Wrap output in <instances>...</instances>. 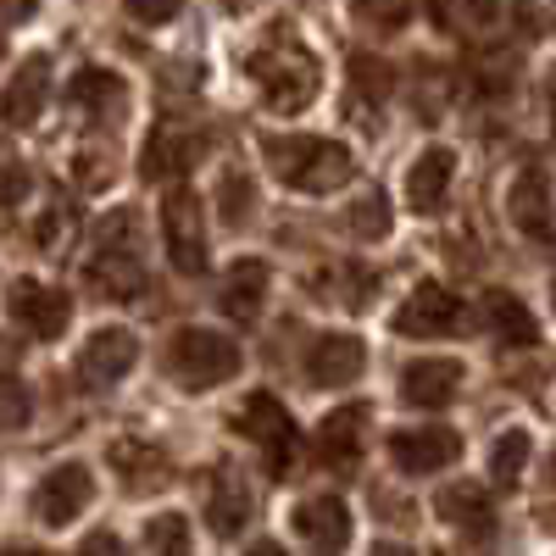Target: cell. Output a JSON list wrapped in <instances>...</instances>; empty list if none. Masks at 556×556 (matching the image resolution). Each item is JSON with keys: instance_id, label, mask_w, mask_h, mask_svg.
Masks as SVG:
<instances>
[{"instance_id": "cell-24", "label": "cell", "mask_w": 556, "mask_h": 556, "mask_svg": "<svg viewBox=\"0 0 556 556\" xmlns=\"http://www.w3.org/2000/svg\"><path fill=\"white\" fill-rule=\"evenodd\" d=\"M73 235H78V206H73L62 190H51V195H45V206L34 212V223H28V240H34L45 256H62V251L73 245Z\"/></svg>"}, {"instance_id": "cell-34", "label": "cell", "mask_w": 556, "mask_h": 556, "mask_svg": "<svg viewBox=\"0 0 556 556\" xmlns=\"http://www.w3.org/2000/svg\"><path fill=\"white\" fill-rule=\"evenodd\" d=\"M351 7L367 28H379V34H401L412 23V0H351Z\"/></svg>"}, {"instance_id": "cell-13", "label": "cell", "mask_w": 556, "mask_h": 556, "mask_svg": "<svg viewBox=\"0 0 556 556\" xmlns=\"http://www.w3.org/2000/svg\"><path fill=\"white\" fill-rule=\"evenodd\" d=\"M367 424H374V412H367L362 401H351V406L323 417V429H317V462H323V468L351 473L362 462V445H367Z\"/></svg>"}, {"instance_id": "cell-18", "label": "cell", "mask_w": 556, "mask_h": 556, "mask_svg": "<svg viewBox=\"0 0 556 556\" xmlns=\"http://www.w3.org/2000/svg\"><path fill=\"white\" fill-rule=\"evenodd\" d=\"M362 367H367V351L356 334H323L306 356V379L317 390H351L362 379Z\"/></svg>"}, {"instance_id": "cell-11", "label": "cell", "mask_w": 556, "mask_h": 556, "mask_svg": "<svg viewBox=\"0 0 556 556\" xmlns=\"http://www.w3.org/2000/svg\"><path fill=\"white\" fill-rule=\"evenodd\" d=\"M106 462H112V473L123 479L128 495H151V490H162V484L173 479L167 451H162L156 440H146V434H117V440L106 445Z\"/></svg>"}, {"instance_id": "cell-7", "label": "cell", "mask_w": 556, "mask_h": 556, "mask_svg": "<svg viewBox=\"0 0 556 556\" xmlns=\"http://www.w3.org/2000/svg\"><path fill=\"white\" fill-rule=\"evenodd\" d=\"M395 329H401V334H417V340L462 334V329H468V301L451 295L445 285H417L412 301L395 312Z\"/></svg>"}, {"instance_id": "cell-12", "label": "cell", "mask_w": 556, "mask_h": 556, "mask_svg": "<svg viewBox=\"0 0 556 556\" xmlns=\"http://www.w3.org/2000/svg\"><path fill=\"white\" fill-rule=\"evenodd\" d=\"M295 534L312 545V556H345L351 545V506L340 495H312L290 513Z\"/></svg>"}, {"instance_id": "cell-43", "label": "cell", "mask_w": 556, "mask_h": 556, "mask_svg": "<svg viewBox=\"0 0 556 556\" xmlns=\"http://www.w3.org/2000/svg\"><path fill=\"white\" fill-rule=\"evenodd\" d=\"M374 556H412V551H406V545H379Z\"/></svg>"}, {"instance_id": "cell-3", "label": "cell", "mask_w": 556, "mask_h": 556, "mask_svg": "<svg viewBox=\"0 0 556 556\" xmlns=\"http://www.w3.org/2000/svg\"><path fill=\"white\" fill-rule=\"evenodd\" d=\"M162 367L167 379L184 384V390H212V384H228L245 367L240 345L217 334V329H201V323H184V329H173L167 351H162Z\"/></svg>"}, {"instance_id": "cell-31", "label": "cell", "mask_w": 556, "mask_h": 556, "mask_svg": "<svg viewBox=\"0 0 556 556\" xmlns=\"http://www.w3.org/2000/svg\"><path fill=\"white\" fill-rule=\"evenodd\" d=\"M146 545H151V556H195L190 518H178V513L151 518V523H146Z\"/></svg>"}, {"instance_id": "cell-29", "label": "cell", "mask_w": 556, "mask_h": 556, "mask_svg": "<svg viewBox=\"0 0 556 556\" xmlns=\"http://www.w3.org/2000/svg\"><path fill=\"white\" fill-rule=\"evenodd\" d=\"M529 434L523 429H506L501 440H495V451H490V479L501 484V490H513L518 479H523V468H529Z\"/></svg>"}, {"instance_id": "cell-23", "label": "cell", "mask_w": 556, "mask_h": 556, "mask_svg": "<svg viewBox=\"0 0 556 556\" xmlns=\"http://www.w3.org/2000/svg\"><path fill=\"white\" fill-rule=\"evenodd\" d=\"M267 285H273V273L267 262H240L235 273L223 278V312L235 317V323H256L262 317V301H267Z\"/></svg>"}, {"instance_id": "cell-28", "label": "cell", "mask_w": 556, "mask_h": 556, "mask_svg": "<svg viewBox=\"0 0 556 556\" xmlns=\"http://www.w3.org/2000/svg\"><path fill=\"white\" fill-rule=\"evenodd\" d=\"M351 89H356V96H351V106H356V117H362V128H367V112L390 101L395 73H390L379 56H351Z\"/></svg>"}, {"instance_id": "cell-44", "label": "cell", "mask_w": 556, "mask_h": 556, "mask_svg": "<svg viewBox=\"0 0 556 556\" xmlns=\"http://www.w3.org/2000/svg\"><path fill=\"white\" fill-rule=\"evenodd\" d=\"M223 7H228V12H251V7H256V0H223Z\"/></svg>"}, {"instance_id": "cell-17", "label": "cell", "mask_w": 556, "mask_h": 556, "mask_svg": "<svg viewBox=\"0 0 556 556\" xmlns=\"http://www.w3.org/2000/svg\"><path fill=\"white\" fill-rule=\"evenodd\" d=\"M45 101H51V56H28L17 67V78L7 84V96H0V123L7 128H34Z\"/></svg>"}, {"instance_id": "cell-46", "label": "cell", "mask_w": 556, "mask_h": 556, "mask_svg": "<svg viewBox=\"0 0 556 556\" xmlns=\"http://www.w3.org/2000/svg\"><path fill=\"white\" fill-rule=\"evenodd\" d=\"M0 51H7V45H0Z\"/></svg>"}, {"instance_id": "cell-33", "label": "cell", "mask_w": 556, "mask_h": 556, "mask_svg": "<svg viewBox=\"0 0 556 556\" xmlns=\"http://www.w3.org/2000/svg\"><path fill=\"white\" fill-rule=\"evenodd\" d=\"M112 173H117V151H112V146H84V151H73L78 190H106Z\"/></svg>"}, {"instance_id": "cell-39", "label": "cell", "mask_w": 556, "mask_h": 556, "mask_svg": "<svg viewBox=\"0 0 556 556\" xmlns=\"http://www.w3.org/2000/svg\"><path fill=\"white\" fill-rule=\"evenodd\" d=\"M78 556H123V540H117L112 529H101V534H89V540L78 545Z\"/></svg>"}, {"instance_id": "cell-41", "label": "cell", "mask_w": 556, "mask_h": 556, "mask_svg": "<svg viewBox=\"0 0 556 556\" xmlns=\"http://www.w3.org/2000/svg\"><path fill=\"white\" fill-rule=\"evenodd\" d=\"M34 7H39V0H0V17L23 23V17H34Z\"/></svg>"}, {"instance_id": "cell-27", "label": "cell", "mask_w": 556, "mask_h": 556, "mask_svg": "<svg viewBox=\"0 0 556 556\" xmlns=\"http://www.w3.org/2000/svg\"><path fill=\"white\" fill-rule=\"evenodd\" d=\"M484 323H490L506 345H534V340H540L529 306H523L518 295H506V290H490V295H484Z\"/></svg>"}, {"instance_id": "cell-32", "label": "cell", "mask_w": 556, "mask_h": 556, "mask_svg": "<svg viewBox=\"0 0 556 556\" xmlns=\"http://www.w3.org/2000/svg\"><path fill=\"white\" fill-rule=\"evenodd\" d=\"M345 223H351V235H356V240H384V235H390V223H395V217H390V195H384V190L356 195V206H351Z\"/></svg>"}, {"instance_id": "cell-21", "label": "cell", "mask_w": 556, "mask_h": 556, "mask_svg": "<svg viewBox=\"0 0 556 556\" xmlns=\"http://www.w3.org/2000/svg\"><path fill=\"white\" fill-rule=\"evenodd\" d=\"M506 212L523 228L529 240H551V173L545 167H523L513 195H506Z\"/></svg>"}, {"instance_id": "cell-30", "label": "cell", "mask_w": 556, "mask_h": 556, "mask_svg": "<svg viewBox=\"0 0 556 556\" xmlns=\"http://www.w3.org/2000/svg\"><path fill=\"white\" fill-rule=\"evenodd\" d=\"M217 212H223V223L228 228H245V217L256 212V184H251V173H223V184H217Z\"/></svg>"}, {"instance_id": "cell-2", "label": "cell", "mask_w": 556, "mask_h": 556, "mask_svg": "<svg viewBox=\"0 0 556 556\" xmlns=\"http://www.w3.org/2000/svg\"><path fill=\"white\" fill-rule=\"evenodd\" d=\"M251 78H256L262 101H267L278 117L306 112V106L317 101V89H323V67H317V56L306 51V45H295L285 28H273V39L251 56Z\"/></svg>"}, {"instance_id": "cell-40", "label": "cell", "mask_w": 556, "mask_h": 556, "mask_svg": "<svg viewBox=\"0 0 556 556\" xmlns=\"http://www.w3.org/2000/svg\"><path fill=\"white\" fill-rule=\"evenodd\" d=\"M17 362H23V345L0 334V379H12V374H17Z\"/></svg>"}, {"instance_id": "cell-14", "label": "cell", "mask_w": 556, "mask_h": 556, "mask_svg": "<svg viewBox=\"0 0 556 556\" xmlns=\"http://www.w3.org/2000/svg\"><path fill=\"white\" fill-rule=\"evenodd\" d=\"M12 317H17V329H28L34 340H62L67 317H73V301L56 285L23 278V285H12Z\"/></svg>"}, {"instance_id": "cell-38", "label": "cell", "mask_w": 556, "mask_h": 556, "mask_svg": "<svg viewBox=\"0 0 556 556\" xmlns=\"http://www.w3.org/2000/svg\"><path fill=\"white\" fill-rule=\"evenodd\" d=\"M28 190V167H0V206H17Z\"/></svg>"}, {"instance_id": "cell-22", "label": "cell", "mask_w": 556, "mask_h": 556, "mask_svg": "<svg viewBox=\"0 0 556 556\" xmlns=\"http://www.w3.org/2000/svg\"><path fill=\"white\" fill-rule=\"evenodd\" d=\"M89 285H96L101 295H112V301L146 295V267H139L134 245H101L96 262H89Z\"/></svg>"}, {"instance_id": "cell-4", "label": "cell", "mask_w": 556, "mask_h": 556, "mask_svg": "<svg viewBox=\"0 0 556 556\" xmlns=\"http://www.w3.org/2000/svg\"><path fill=\"white\" fill-rule=\"evenodd\" d=\"M235 429L262 451V462H267V473H273V479H285V473H290V462H295V451H301V429H295V417L285 412V401H278V395L256 390L251 401H240Z\"/></svg>"}, {"instance_id": "cell-1", "label": "cell", "mask_w": 556, "mask_h": 556, "mask_svg": "<svg viewBox=\"0 0 556 556\" xmlns=\"http://www.w3.org/2000/svg\"><path fill=\"white\" fill-rule=\"evenodd\" d=\"M262 156L278 173V184H290L301 195H334L356 173V162L340 139H317V134H273L262 146Z\"/></svg>"}, {"instance_id": "cell-25", "label": "cell", "mask_w": 556, "mask_h": 556, "mask_svg": "<svg viewBox=\"0 0 556 556\" xmlns=\"http://www.w3.org/2000/svg\"><path fill=\"white\" fill-rule=\"evenodd\" d=\"M312 290L329 301V306H367L374 301V273L356 267V262H329L323 273H312Z\"/></svg>"}, {"instance_id": "cell-16", "label": "cell", "mask_w": 556, "mask_h": 556, "mask_svg": "<svg viewBox=\"0 0 556 556\" xmlns=\"http://www.w3.org/2000/svg\"><path fill=\"white\" fill-rule=\"evenodd\" d=\"M462 379H468V374H462V362H451V356H417V362H406V374H401V401L424 406V412L451 406Z\"/></svg>"}, {"instance_id": "cell-19", "label": "cell", "mask_w": 556, "mask_h": 556, "mask_svg": "<svg viewBox=\"0 0 556 556\" xmlns=\"http://www.w3.org/2000/svg\"><path fill=\"white\" fill-rule=\"evenodd\" d=\"M251 513H256V495H251V484L228 468L212 473V484H206V523H212V534H223V540H235L245 523H251Z\"/></svg>"}, {"instance_id": "cell-37", "label": "cell", "mask_w": 556, "mask_h": 556, "mask_svg": "<svg viewBox=\"0 0 556 556\" xmlns=\"http://www.w3.org/2000/svg\"><path fill=\"white\" fill-rule=\"evenodd\" d=\"M123 7H128V17H134V23L162 28V23H173V17L184 12V0H123Z\"/></svg>"}, {"instance_id": "cell-15", "label": "cell", "mask_w": 556, "mask_h": 556, "mask_svg": "<svg viewBox=\"0 0 556 556\" xmlns=\"http://www.w3.org/2000/svg\"><path fill=\"white\" fill-rule=\"evenodd\" d=\"M212 146V134L206 128H190V123H162L151 134V146H146V178H178V173H190Z\"/></svg>"}, {"instance_id": "cell-42", "label": "cell", "mask_w": 556, "mask_h": 556, "mask_svg": "<svg viewBox=\"0 0 556 556\" xmlns=\"http://www.w3.org/2000/svg\"><path fill=\"white\" fill-rule=\"evenodd\" d=\"M251 556H285V545H278V540H256Z\"/></svg>"}, {"instance_id": "cell-36", "label": "cell", "mask_w": 556, "mask_h": 556, "mask_svg": "<svg viewBox=\"0 0 556 556\" xmlns=\"http://www.w3.org/2000/svg\"><path fill=\"white\" fill-rule=\"evenodd\" d=\"M513 7H518V28H523L529 39H545V34H551L556 0H513Z\"/></svg>"}, {"instance_id": "cell-9", "label": "cell", "mask_w": 556, "mask_h": 556, "mask_svg": "<svg viewBox=\"0 0 556 556\" xmlns=\"http://www.w3.org/2000/svg\"><path fill=\"white\" fill-rule=\"evenodd\" d=\"M67 112L84 123V128H112L123 112H128V84L106 67H84L73 73L67 84Z\"/></svg>"}, {"instance_id": "cell-8", "label": "cell", "mask_w": 556, "mask_h": 556, "mask_svg": "<svg viewBox=\"0 0 556 556\" xmlns=\"http://www.w3.org/2000/svg\"><path fill=\"white\" fill-rule=\"evenodd\" d=\"M134 362H139V340H134L128 329H101L96 340L78 351L73 374H78V384H84L89 395H101V390H112L117 379L134 374Z\"/></svg>"}, {"instance_id": "cell-45", "label": "cell", "mask_w": 556, "mask_h": 556, "mask_svg": "<svg viewBox=\"0 0 556 556\" xmlns=\"http://www.w3.org/2000/svg\"><path fill=\"white\" fill-rule=\"evenodd\" d=\"M0 556H34V551H23V545H12V551H0Z\"/></svg>"}, {"instance_id": "cell-10", "label": "cell", "mask_w": 556, "mask_h": 556, "mask_svg": "<svg viewBox=\"0 0 556 556\" xmlns=\"http://www.w3.org/2000/svg\"><path fill=\"white\" fill-rule=\"evenodd\" d=\"M456 456H462V434H456V429H445V424L390 434V462H395L401 473H412V479H429V473L451 468Z\"/></svg>"}, {"instance_id": "cell-6", "label": "cell", "mask_w": 556, "mask_h": 556, "mask_svg": "<svg viewBox=\"0 0 556 556\" xmlns=\"http://www.w3.org/2000/svg\"><path fill=\"white\" fill-rule=\"evenodd\" d=\"M89 501H96V473L84 468V462H62V468H51L39 479L34 490V518L45 529H67L73 518L89 513Z\"/></svg>"}, {"instance_id": "cell-26", "label": "cell", "mask_w": 556, "mask_h": 556, "mask_svg": "<svg viewBox=\"0 0 556 556\" xmlns=\"http://www.w3.org/2000/svg\"><path fill=\"white\" fill-rule=\"evenodd\" d=\"M434 506H440L445 523L468 529V534H490V523H495V506H490V495L479 484H451V490H440Z\"/></svg>"}, {"instance_id": "cell-20", "label": "cell", "mask_w": 556, "mask_h": 556, "mask_svg": "<svg viewBox=\"0 0 556 556\" xmlns=\"http://www.w3.org/2000/svg\"><path fill=\"white\" fill-rule=\"evenodd\" d=\"M451 178H456V156L445 151V146H429V151H417V162H412V173H406V201H412V212H440L445 206V195H451Z\"/></svg>"}, {"instance_id": "cell-5", "label": "cell", "mask_w": 556, "mask_h": 556, "mask_svg": "<svg viewBox=\"0 0 556 556\" xmlns=\"http://www.w3.org/2000/svg\"><path fill=\"white\" fill-rule=\"evenodd\" d=\"M162 240H167V256L184 278L206 273L212 262V245H206V212H201V195L190 184H173L162 195Z\"/></svg>"}, {"instance_id": "cell-35", "label": "cell", "mask_w": 556, "mask_h": 556, "mask_svg": "<svg viewBox=\"0 0 556 556\" xmlns=\"http://www.w3.org/2000/svg\"><path fill=\"white\" fill-rule=\"evenodd\" d=\"M28 417H34V395H28L17 379H0V434L23 429Z\"/></svg>"}]
</instances>
